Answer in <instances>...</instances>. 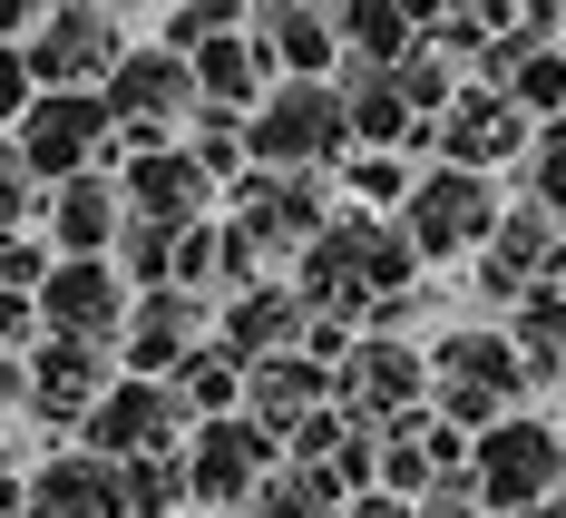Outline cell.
<instances>
[{"instance_id": "1", "label": "cell", "mask_w": 566, "mask_h": 518, "mask_svg": "<svg viewBox=\"0 0 566 518\" xmlns=\"http://www.w3.org/2000/svg\"><path fill=\"white\" fill-rule=\"evenodd\" d=\"M293 293H303V313H323V323H352V333H361L371 303L420 293V255H410V235H400L391 216L333 206V226L293 255Z\"/></svg>"}, {"instance_id": "2", "label": "cell", "mask_w": 566, "mask_h": 518, "mask_svg": "<svg viewBox=\"0 0 566 518\" xmlns=\"http://www.w3.org/2000/svg\"><path fill=\"white\" fill-rule=\"evenodd\" d=\"M517 402H527V372H517V352H509L499 323H450L430 343V421H450L459 441L499 431Z\"/></svg>"}, {"instance_id": "3", "label": "cell", "mask_w": 566, "mask_h": 518, "mask_svg": "<svg viewBox=\"0 0 566 518\" xmlns=\"http://www.w3.org/2000/svg\"><path fill=\"white\" fill-rule=\"evenodd\" d=\"M244 147L264 176H333L352 157V127H342L333 79H274L264 108L244 117Z\"/></svg>"}, {"instance_id": "4", "label": "cell", "mask_w": 566, "mask_h": 518, "mask_svg": "<svg viewBox=\"0 0 566 518\" xmlns=\"http://www.w3.org/2000/svg\"><path fill=\"white\" fill-rule=\"evenodd\" d=\"M469 489H479V509L489 518H527L566 499V441L557 421H537V411H509L499 431H479L469 441Z\"/></svg>"}, {"instance_id": "5", "label": "cell", "mask_w": 566, "mask_h": 518, "mask_svg": "<svg viewBox=\"0 0 566 518\" xmlns=\"http://www.w3.org/2000/svg\"><path fill=\"white\" fill-rule=\"evenodd\" d=\"M509 216V196H499V176H459V167H420L410 176V206H400L391 226L410 235V255L420 265H479L489 255V235Z\"/></svg>"}, {"instance_id": "6", "label": "cell", "mask_w": 566, "mask_h": 518, "mask_svg": "<svg viewBox=\"0 0 566 518\" xmlns=\"http://www.w3.org/2000/svg\"><path fill=\"white\" fill-rule=\"evenodd\" d=\"M10 147H20V167L40 176V186H69V176H117V117L98 89H59V99H30V117L10 127Z\"/></svg>"}, {"instance_id": "7", "label": "cell", "mask_w": 566, "mask_h": 518, "mask_svg": "<svg viewBox=\"0 0 566 518\" xmlns=\"http://www.w3.org/2000/svg\"><path fill=\"white\" fill-rule=\"evenodd\" d=\"M283 469V441L264 421H196L186 431V509L196 518H244L254 509V489Z\"/></svg>"}, {"instance_id": "8", "label": "cell", "mask_w": 566, "mask_h": 518, "mask_svg": "<svg viewBox=\"0 0 566 518\" xmlns=\"http://www.w3.org/2000/svg\"><path fill=\"white\" fill-rule=\"evenodd\" d=\"M137 50L127 40V20L117 10H98V0H59V10H40V30H30V89L40 99H59V89H108V69Z\"/></svg>"}, {"instance_id": "9", "label": "cell", "mask_w": 566, "mask_h": 518, "mask_svg": "<svg viewBox=\"0 0 566 518\" xmlns=\"http://www.w3.org/2000/svg\"><path fill=\"white\" fill-rule=\"evenodd\" d=\"M98 99H108V117H117V147H127V157H137V147H176V127H186V117L206 108V99H196V69H186V59H167L157 40L117 59Z\"/></svg>"}, {"instance_id": "10", "label": "cell", "mask_w": 566, "mask_h": 518, "mask_svg": "<svg viewBox=\"0 0 566 518\" xmlns=\"http://www.w3.org/2000/svg\"><path fill=\"white\" fill-rule=\"evenodd\" d=\"M186 431H196V421L176 402V382H127V372H117V392L78 421V450H98V460H117V469L127 460H176Z\"/></svg>"}, {"instance_id": "11", "label": "cell", "mask_w": 566, "mask_h": 518, "mask_svg": "<svg viewBox=\"0 0 566 518\" xmlns=\"http://www.w3.org/2000/svg\"><path fill=\"white\" fill-rule=\"evenodd\" d=\"M420 402H430V352H420V343L361 333V343L342 352V372H333V411H352L361 431H391V421H410Z\"/></svg>"}, {"instance_id": "12", "label": "cell", "mask_w": 566, "mask_h": 518, "mask_svg": "<svg viewBox=\"0 0 566 518\" xmlns=\"http://www.w3.org/2000/svg\"><path fill=\"white\" fill-rule=\"evenodd\" d=\"M117 206H127V226L196 235V226H216V176L186 157V137L176 147H137V157H117Z\"/></svg>"}, {"instance_id": "13", "label": "cell", "mask_w": 566, "mask_h": 518, "mask_svg": "<svg viewBox=\"0 0 566 518\" xmlns=\"http://www.w3.org/2000/svg\"><path fill=\"white\" fill-rule=\"evenodd\" d=\"M20 372H30V392H20L30 421H40V431H69V441H78V421L117 392V352H98V343H50V333H40Z\"/></svg>"}, {"instance_id": "14", "label": "cell", "mask_w": 566, "mask_h": 518, "mask_svg": "<svg viewBox=\"0 0 566 518\" xmlns=\"http://www.w3.org/2000/svg\"><path fill=\"white\" fill-rule=\"evenodd\" d=\"M30 303H40V333L50 343H98V352H117L127 313H137V293L117 284V265H50V284L30 293Z\"/></svg>"}, {"instance_id": "15", "label": "cell", "mask_w": 566, "mask_h": 518, "mask_svg": "<svg viewBox=\"0 0 566 518\" xmlns=\"http://www.w3.org/2000/svg\"><path fill=\"white\" fill-rule=\"evenodd\" d=\"M196 343H216V303L206 293H137V313H127V333H117V372L127 382H176V362Z\"/></svg>"}, {"instance_id": "16", "label": "cell", "mask_w": 566, "mask_h": 518, "mask_svg": "<svg viewBox=\"0 0 566 518\" xmlns=\"http://www.w3.org/2000/svg\"><path fill=\"white\" fill-rule=\"evenodd\" d=\"M527 137H537V127H527L499 89H479V79H469V89L450 99V117L430 127V157H440V167H459V176H499V167H517V157H527Z\"/></svg>"}, {"instance_id": "17", "label": "cell", "mask_w": 566, "mask_h": 518, "mask_svg": "<svg viewBox=\"0 0 566 518\" xmlns=\"http://www.w3.org/2000/svg\"><path fill=\"white\" fill-rule=\"evenodd\" d=\"M234 226L264 245V265H274V255H303L313 235L333 226V176H264L254 167L234 186Z\"/></svg>"}, {"instance_id": "18", "label": "cell", "mask_w": 566, "mask_h": 518, "mask_svg": "<svg viewBox=\"0 0 566 518\" xmlns=\"http://www.w3.org/2000/svg\"><path fill=\"white\" fill-rule=\"evenodd\" d=\"M303 323H313V313H303V293L274 284V274L216 303V343H226L244 372H254V362H274V352H303Z\"/></svg>"}, {"instance_id": "19", "label": "cell", "mask_w": 566, "mask_h": 518, "mask_svg": "<svg viewBox=\"0 0 566 518\" xmlns=\"http://www.w3.org/2000/svg\"><path fill=\"white\" fill-rule=\"evenodd\" d=\"M244 30L274 59V79H333L342 69V20L313 0H264V10H244Z\"/></svg>"}, {"instance_id": "20", "label": "cell", "mask_w": 566, "mask_h": 518, "mask_svg": "<svg viewBox=\"0 0 566 518\" xmlns=\"http://www.w3.org/2000/svg\"><path fill=\"white\" fill-rule=\"evenodd\" d=\"M117 226H127L117 176H69V186H50V216H40V235H50L59 265H108V255H117Z\"/></svg>"}, {"instance_id": "21", "label": "cell", "mask_w": 566, "mask_h": 518, "mask_svg": "<svg viewBox=\"0 0 566 518\" xmlns=\"http://www.w3.org/2000/svg\"><path fill=\"white\" fill-rule=\"evenodd\" d=\"M30 518H127V489H117V460L98 450H40L30 469Z\"/></svg>"}, {"instance_id": "22", "label": "cell", "mask_w": 566, "mask_h": 518, "mask_svg": "<svg viewBox=\"0 0 566 518\" xmlns=\"http://www.w3.org/2000/svg\"><path fill=\"white\" fill-rule=\"evenodd\" d=\"M313 411H333V372H323L313 352H274V362L244 372V421H264L274 441H293Z\"/></svg>"}, {"instance_id": "23", "label": "cell", "mask_w": 566, "mask_h": 518, "mask_svg": "<svg viewBox=\"0 0 566 518\" xmlns=\"http://www.w3.org/2000/svg\"><path fill=\"white\" fill-rule=\"evenodd\" d=\"M186 69H196V99H206V108H226V117H254V108H264V89H274V59L254 50V30L206 40Z\"/></svg>"}, {"instance_id": "24", "label": "cell", "mask_w": 566, "mask_h": 518, "mask_svg": "<svg viewBox=\"0 0 566 518\" xmlns=\"http://www.w3.org/2000/svg\"><path fill=\"white\" fill-rule=\"evenodd\" d=\"M342 59L352 69H400V59L420 50V10H400V0H342Z\"/></svg>"}, {"instance_id": "25", "label": "cell", "mask_w": 566, "mask_h": 518, "mask_svg": "<svg viewBox=\"0 0 566 518\" xmlns=\"http://www.w3.org/2000/svg\"><path fill=\"white\" fill-rule=\"evenodd\" d=\"M509 352H517V372H527V392L566 382V284L527 293V303L509 313Z\"/></svg>"}, {"instance_id": "26", "label": "cell", "mask_w": 566, "mask_h": 518, "mask_svg": "<svg viewBox=\"0 0 566 518\" xmlns=\"http://www.w3.org/2000/svg\"><path fill=\"white\" fill-rule=\"evenodd\" d=\"M176 402H186V421H234L244 411V362L226 343H196L176 362Z\"/></svg>"}, {"instance_id": "27", "label": "cell", "mask_w": 566, "mask_h": 518, "mask_svg": "<svg viewBox=\"0 0 566 518\" xmlns=\"http://www.w3.org/2000/svg\"><path fill=\"white\" fill-rule=\"evenodd\" d=\"M410 176H420L410 157H371V147H352V157L333 167V186L361 206V216H400V206H410Z\"/></svg>"}, {"instance_id": "28", "label": "cell", "mask_w": 566, "mask_h": 518, "mask_svg": "<svg viewBox=\"0 0 566 518\" xmlns=\"http://www.w3.org/2000/svg\"><path fill=\"white\" fill-rule=\"evenodd\" d=\"M342 509H352V499H342V489H333V479H323V469L283 460L274 479L254 489V509H244V518H342Z\"/></svg>"}, {"instance_id": "29", "label": "cell", "mask_w": 566, "mask_h": 518, "mask_svg": "<svg viewBox=\"0 0 566 518\" xmlns=\"http://www.w3.org/2000/svg\"><path fill=\"white\" fill-rule=\"evenodd\" d=\"M186 157L216 176V186H244L254 176V147H244V117H226V108H196L186 117Z\"/></svg>"}, {"instance_id": "30", "label": "cell", "mask_w": 566, "mask_h": 518, "mask_svg": "<svg viewBox=\"0 0 566 518\" xmlns=\"http://www.w3.org/2000/svg\"><path fill=\"white\" fill-rule=\"evenodd\" d=\"M517 186H527V206H547L566 226V117H547L537 137H527V157H517Z\"/></svg>"}, {"instance_id": "31", "label": "cell", "mask_w": 566, "mask_h": 518, "mask_svg": "<svg viewBox=\"0 0 566 518\" xmlns=\"http://www.w3.org/2000/svg\"><path fill=\"white\" fill-rule=\"evenodd\" d=\"M117 489H127V518H186V450L176 460H127Z\"/></svg>"}, {"instance_id": "32", "label": "cell", "mask_w": 566, "mask_h": 518, "mask_svg": "<svg viewBox=\"0 0 566 518\" xmlns=\"http://www.w3.org/2000/svg\"><path fill=\"white\" fill-rule=\"evenodd\" d=\"M391 79H400V99H410V117H420V127H440V117H450V99L469 89V79H459V69H450L440 50H410V59L391 69Z\"/></svg>"}, {"instance_id": "33", "label": "cell", "mask_w": 566, "mask_h": 518, "mask_svg": "<svg viewBox=\"0 0 566 518\" xmlns=\"http://www.w3.org/2000/svg\"><path fill=\"white\" fill-rule=\"evenodd\" d=\"M40 216H50V186L20 167V147L0 137V235H40Z\"/></svg>"}, {"instance_id": "34", "label": "cell", "mask_w": 566, "mask_h": 518, "mask_svg": "<svg viewBox=\"0 0 566 518\" xmlns=\"http://www.w3.org/2000/svg\"><path fill=\"white\" fill-rule=\"evenodd\" d=\"M50 235H0V293H40L50 284Z\"/></svg>"}, {"instance_id": "35", "label": "cell", "mask_w": 566, "mask_h": 518, "mask_svg": "<svg viewBox=\"0 0 566 518\" xmlns=\"http://www.w3.org/2000/svg\"><path fill=\"white\" fill-rule=\"evenodd\" d=\"M30 99H40V89H30V59H20V50H0V137L30 117Z\"/></svg>"}, {"instance_id": "36", "label": "cell", "mask_w": 566, "mask_h": 518, "mask_svg": "<svg viewBox=\"0 0 566 518\" xmlns=\"http://www.w3.org/2000/svg\"><path fill=\"white\" fill-rule=\"evenodd\" d=\"M30 343H40V303H30V293H0V352L30 362Z\"/></svg>"}, {"instance_id": "37", "label": "cell", "mask_w": 566, "mask_h": 518, "mask_svg": "<svg viewBox=\"0 0 566 518\" xmlns=\"http://www.w3.org/2000/svg\"><path fill=\"white\" fill-rule=\"evenodd\" d=\"M420 518H489V509H479L469 489H430V499H420Z\"/></svg>"}, {"instance_id": "38", "label": "cell", "mask_w": 566, "mask_h": 518, "mask_svg": "<svg viewBox=\"0 0 566 518\" xmlns=\"http://www.w3.org/2000/svg\"><path fill=\"white\" fill-rule=\"evenodd\" d=\"M20 392H30V372H20V352H0V421L20 411Z\"/></svg>"}, {"instance_id": "39", "label": "cell", "mask_w": 566, "mask_h": 518, "mask_svg": "<svg viewBox=\"0 0 566 518\" xmlns=\"http://www.w3.org/2000/svg\"><path fill=\"white\" fill-rule=\"evenodd\" d=\"M342 518H420V509H410V499H381V489H371V499H352Z\"/></svg>"}, {"instance_id": "40", "label": "cell", "mask_w": 566, "mask_h": 518, "mask_svg": "<svg viewBox=\"0 0 566 518\" xmlns=\"http://www.w3.org/2000/svg\"><path fill=\"white\" fill-rule=\"evenodd\" d=\"M557 441H566V421H557Z\"/></svg>"}]
</instances>
